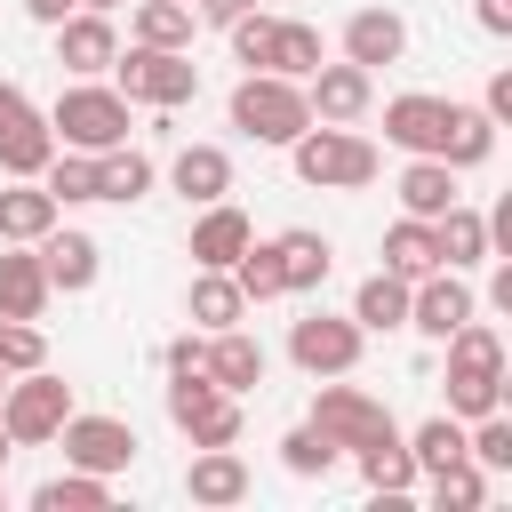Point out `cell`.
I'll return each instance as SVG.
<instances>
[{
	"mask_svg": "<svg viewBox=\"0 0 512 512\" xmlns=\"http://www.w3.org/2000/svg\"><path fill=\"white\" fill-rule=\"evenodd\" d=\"M40 240H48V248H40L48 288H88V280H96V256H104V248H96L88 232H40Z\"/></svg>",
	"mask_w": 512,
	"mask_h": 512,
	"instance_id": "cell-17",
	"label": "cell"
},
{
	"mask_svg": "<svg viewBox=\"0 0 512 512\" xmlns=\"http://www.w3.org/2000/svg\"><path fill=\"white\" fill-rule=\"evenodd\" d=\"M464 456H480L488 472H512V424H504V416L488 408V416H480V432L464 440Z\"/></svg>",
	"mask_w": 512,
	"mask_h": 512,
	"instance_id": "cell-39",
	"label": "cell"
},
{
	"mask_svg": "<svg viewBox=\"0 0 512 512\" xmlns=\"http://www.w3.org/2000/svg\"><path fill=\"white\" fill-rule=\"evenodd\" d=\"M440 344H448V408H456V416H488V408H496V384H504V344H496V328L464 320V328L440 336Z\"/></svg>",
	"mask_w": 512,
	"mask_h": 512,
	"instance_id": "cell-1",
	"label": "cell"
},
{
	"mask_svg": "<svg viewBox=\"0 0 512 512\" xmlns=\"http://www.w3.org/2000/svg\"><path fill=\"white\" fill-rule=\"evenodd\" d=\"M32 504H40V512H104L112 496H104V480L64 472V480H40V488H32Z\"/></svg>",
	"mask_w": 512,
	"mask_h": 512,
	"instance_id": "cell-34",
	"label": "cell"
},
{
	"mask_svg": "<svg viewBox=\"0 0 512 512\" xmlns=\"http://www.w3.org/2000/svg\"><path fill=\"white\" fill-rule=\"evenodd\" d=\"M136 40L144 48H184L192 40V0H144L136 8Z\"/></svg>",
	"mask_w": 512,
	"mask_h": 512,
	"instance_id": "cell-32",
	"label": "cell"
},
{
	"mask_svg": "<svg viewBox=\"0 0 512 512\" xmlns=\"http://www.w3.org/2000/svg\"><path fill=\"white\" fill-rule=\"evenodd\" d=\"M232 280H240V296H280V256L248 240V248L232 256Z\"/></svg>",
	"mask_w": 512,
	"mask_h": 512,
	"instance_id": "cell-37",
	"label": "cell"
},
{
	"mask_svg": "<svg viewBox=\"0 0 512 512\" xmlns=\"http://www.w3.org/2000/svg\"><path fill=\"white\" fill-rule=\"evenodd\" d=\"M168 368H176V376H208V344H200V336H176V344H168Z\"/></svg>",
	"mask_w": 512,
	"mask_h": 512,
	"instance_id": "cell-43",
	"label": "cell"
},
{
	"mask_svg": "<svg viewBox=\"0 0 512 512\" xmlns=\"http://www.w3.org/2000/svg\"><path fill=\"white\" fill-rule=\"evenodd\" d=\"M8 448H16V440H8V424H0V464H8Z\"/></svg>",
	"mask_w": 512,
	"mask_h": 512,
	"instance_id": "cell-48",
	"label": "cell"
},
{
	"mask_svg": "<svg viewBox=\"0 0 512 512\" xmlns=\"http://www.w3.org/2000/svg\"><path fill=\"white\" fill-rule=\"evenodd\" d=\"M240 304H248L240 280H224V272H200V280H192V320H200V328H232Z\"/></svg>",
	"mask_w": 512,
	"mask_h": 512,
	"instance_id": "cell-33",
	"label": "cell"
},
{
	"mask_svg": "<svg viewBox=\"0 0 512 512\" xmlns=\"http://www.w3.org/2000/svg\"><path fill=\"white\" fill-rule=\"evenodd\" d=\"M480 496H488V480L472 472V456H456V464L432 472V504L440 512H480Z\"/></svg>",
	"mask_w": 512,
	"mask_h": 512,
	"instance_id": "cell-35",
	"label": "cell"
},
{
	"mask_svg": "<svg viewBox=\"0 0 512 512\" xmlns=\"http://www.w3.org/2000/svg\"><path fill=\"white\" fill-rule=\"evenodd\" d=\"M72 416V392L56 384V376H32V384H16L8 392V440H56V424Z\"/></svg>",
	"mask_w": 512,
	"mask_h": 512,
	"instance_id": "cell-10",
	"label": "cell"
},
{
	"mask_svg": "<svg viewBox=\"0 0 512 512\" xmlns=\"http://www.w3.org/2000/svg\"><path fill=\"white\" fill-rule=\"evenodd\" d=\"M384 272H400V280L440 272V240H432V224H424V216H408V224H392V232H384Z\"/></svg>",
	"mask_w": 512,
	"mask_h": 512,
	"instance_id": "cell-19",
	"label": "cell"
},
{
	"mask_svg": "<svg viewBox=\"0 0 512 512\" xmlns=\"http://www.w3.org/2000/svg\"><path fill=\"white\" fill-rule=\"evenodd\" d=\"M0 392H8V384H0Z\"/></svg>",
	"mask_w": 512,
	"mask_h": 512,
	"instance_id": "cell-50",
	"label": "cell"
},
{
	"mask_svg": "<svg viewBox=\"0 0 512 512\" xmlns=\"http://www.w3.org/2000/svg\"><path fill=\"white\" fill-rule=\"evenodd\" d=\"M288 352H296L304 376H344V368L360 360V320H328V312H312V320H296Z\"/></svg>",
	"mask_w": 512,
	"mask_h": 512,
	"instance_id": "cell-7",
	"label": "cell"
},
{
	"mask_svg": "<svg viewBox=\"0 0 512 512\" xmlns=\"http://www.w3.org/2000/svg\"><path fill=\"white\" fill-rule=\"evenodd\" d=\"M408 456H416L424 472H440V464H456V456H464V432H456V416H432V424L416 432V448H408Z\"/></svg>",
	"mask_w": 512,
	"mask_h": 512,
	"instance_id": "cell-38",
	"label": "cell"
},
{
	"mask_svg": "<svg viewBox=\"0 0 512 512\" xmlns=\"http://www.w3.org/2000/svg\"><path fill=\"white\" fill-rule=\"evenodd\" d=\"M80 8H112V0H80Z\"/></svg>",
	"mask_w": 512,
	"mask_h": 512,
	"instance_id": "cell-49",
	"label": "cell"
},
{
	"mask_svg": "<svg viewBox=\"0 0 512 512\" xmlns=\"http://www.w3.org/2000/svg\"><path fill=\"white\" fill-rule=\"evenodd\" d=\"M40 304H48L40 256H0V320H40Z\"/></svg>",
	"mask_w": 512,
	"mask_h": 512,
	"instance_id": "cell-20",
	"label": "cell"
},
{
	"mask_svg": "<svg viewBox=\"0 0 512 512\" xmlns=\"http://www.w3.org/2000/svg\"><path fill=\"white\" fill-rule=\"evenodd\" d=\"M40 176H48V200H56V208H64V200H96V152H64V160H48Z\"/></svg>",
	"mask_w": 512,
	"mask_h": 512,
	"instance_id": "cell-36",
	"label": "cell"
},
{
	"mask_svg": "<svg viewBox=\"0 0 512 512\" xmlns=\"http://www.w3.org/2000/svg\"><path fill=\"white\" fill-rule=\"evenodd\" d=\"M272 256H280V288H320L328 280V240L320 232H280Z\"/></svg>",
	"mask_w": 512,
	"mask_h": 512,
	"instance_id": "cell-24",
	"label": "cell"
},
{
	"mask_svg": "<svg viewBox=\"0 0 512 512\" xmlns=\"http://www.w3.org/2000/svg\"><path fill=\"white\" fill-rule=\"evenodd\" d=\"M56 432H64V456H72L80 472H120V464L136 456V432H128L120 416H64Z\"/></svg>",
	"mask_w": 512,
	"mask_h": 512,
	"instance_id": "cell-9",
	"label": "cell"
},
{
	"mask_svg": "<svg viewBox=\"0 0 512 512\" xmlns=\"http://www.w3.org/2000/svg\"><path fill=\"white\" fill-rule=\"evenodd\" d=\"M40 328L32 320H0V368H40Z\"/></svg>",
	"mask_w": 512,
	"mask_h": 512,
	"instance_id": "cell-42",
	"label": "cell"
},
{
	"mask_svg": "<svg viewBox=\"0 0 512 512\" xmlns=\"http://www.w3.org/2000/svg\"><path fill=\"white\" fill-rule=\"evenodd\" d=\"M448 112H456V104H440V96H392V104H384V136L408 144V152H424V160H440Z\"/></svg>",
	"mask_w": 512,
	"mask_h": 512,
	"instance_id": "cell-11",
	"label": "cell"
},
{
	"mask_svg": "<svg viewBox=\"0 0 512 512\" xmlns=\"http://www.w3.org/2000/svg\"><path fill=\"white\" fill-rule=\"evenodd\" d=\"M136 192H152V160L104 144V152H96V200H136Z\"/></svg>",
	"mask_w": 512,
	"mask_h": 512,
	"instance_id": "cell-27",
	"label": "cell"
},
{
	"mask_svg": "<svg viewBox=\"0 0 512 512\" xmlns=\"http://www.w3.org/2000/svg\"><path fill=\"white\" fill-rule=\"evenodd\" d=\"M168 416L192 432V448H232V440H240V408H232V392L208 384V376H176V384H168Z\"/></svg>",
	"mask_w": 512,
	"mask_h": 512,
	"instance_id": "cell-6",
	"label": "cell"
},
{
	"mask_svg": "<svg viewBox=\"0 0 512 512\" xmlns=\"http://www.w3.org/2000/svg\"><path fill=\"white\" fill-rule=\"evenodd\" d=\"M24 8H32V16H40V24H64V16H72V8H80V0H24Z\"/></svg>",
	"mask_w": 512,
	"mask_h": 512,
	"instance_id": "cell-46",
	"label": "cell"
},
{
	"mask_svg": "<svg viewBox=\"0 0 512 512\" xmlns=\"http://www.w3.org/2000/svg\"><path fill=\"white\" fill-rule=\"evenodd\" d=\"M232 128H248L256 144H296L304 128H312V104H304V88L296 80H280V72H248L240 88H232Z\"/></svg>",
	"mask_w": 512,
	"mask_h": 512,
	"instance_id": "cell-2",
	"label": "cell"
},
{
	"mask_svg": "<svg viewBox=\"0 0 512 512\" xmlns=\"http://www.w3.org/2000/svg\"><path fill=\"white\" fill-rule=\"evenodd\" d=\"M120 64V96H136V104H184V96H200V64L192 56H176V48H128V56H112Z\"/></svg>",
	"mask_w": 512,
	"mask_h": 512,
	"instance_id": "cell-4",
	"label": "cell"
},
{
	"mask_svg": "<svg viewBox=\"0 0 512 512\" xmlns=\"http://www.w3.org/2000/svg\"><path fill=\"white\" fill-rule=\"evenodd\" d=\"M280 456H288V472H328V464H336V440H320V432L304 424V432L280 440Z\"/></svg>",
	"mask_w": 512,
	"mask_h": 512,
	"instance_id": "cell-41",
	"label": "cell"
},
{
	"mask_svg": "<svg viewBox=\"0 0 512 512\" xmlns=\"http://www.w3.org/2000/svg\"><path fill=\"white\" fill-rule=\"evenodd\" d=\"M432 240H440L448 264H480V256H488V216H472V208L448 200V208L432 216Z\"/></svg>",
	"mask_w": 512,
	"mask_h": 512,
	"instance_id": "cell-23",
	"label": "cell"
},
{
	"mask_svg": "<svg viewBox=\"0 0 512 512\" xmlns=\"http://www.w3.org/2000/svg\"><path fill=\"white\" fill-rule=\"evenodd\" d=\"M488 152H496V120L472 112V104H456V112H448V144H440V160H448V168H480Z\"/></svg>",
	"mask_w": 512,
	"mask_h": 512,
	"instance_id": "cell-22",
	"label": "cell"
},
{
	"mask_svg": "<svg viewBox=\"0 0 512 512\" xmlns=\"http://www.w3.org/2000/svg\"><path fill=\"white\" fill-rule=\"evenodd\" d=\"M408 320H416L424 336H456V328L472 320V288H464V280H440V272H424V288L408 296Z\"/></svg>",
	"mask_w": 512,
	"mask_h": 512,
	"instance_id": "cell-13",
	"label": "cell"
},
{
	"mask_svg": "<svg viewBox=\"0 0 512 512\" xmlns=\"http://www.w3.org/2000/svg\"><path fill=\"white\" fill-rule=\"evenodd\" d=\"M296 176H304V184H320V192H360V184L376 176V144H368V136H352L344 120L304 128V136H296Z\"/></svg>",
	"mask_w": 512,
	"mask_h": 512,
	"instance_id": "cell-3",
	"label": "cell"
},
{
	"mask_svg": "<svg viewBox=\"0 0 512 512\" xmlns=\"http://www.w3.org/2000/svg\"><path fill=\"white\" fill-rule=\"evenodd\" d=\"M176 192H184V200H224V192H232V160H224L216 144H184V152H176Z\"/></svg>",
	"mask_w": 512,
	"mask_h": 512,
	"instance_id": "cell-21",
	"label": "cell"
},
{
	"mask_svg": "<svg viewBox=\"0 0 512 512\" xmlns=\"http://www.w3.org/2000/svg\"><path fill=\"white\" fill-rule=\"evenodd\" d=\"M304 104H312L320 120H360V112H368V72H360V64H320Z\"/></svg>",
	"mask_w": 512,
	"mask_h": 512,
	"instance_id": "cell-15",
	"label": "cell"
},
{
	"mask_svg": "<svg viewBox=\"0 0 512 512\" xmlns=\"http://www.w3.org/2000/svg\"><path fill=\"white\" fill-rule=\"evenodd\" d=\"M48 224H56L48 184H16V192H0V240H40Z\"/></svg>",
	"mask_w": 512,
	"mask_h": 512,
	"instance_id": "cell-26",
	"label": "cell"
},
{
	"mask_svg": "<svg viewBox=\"0 0 512 512\" xmlns=\"http://www.w3.org/2000/svg\"><path fill=\"white\" fill-rule=\"evenodd\" d=\"M248 248V216L240 208H224V200H208V216L192 224V256L208 264V272H232V256Z\"/></svg>",
	"mask_w": 512,
	"mask_h": 512,
	"instance_id": "cell-16",
	"label": "cell"
},
{
	"mask_svg": "<svg viewBox=\"0 0 512 512\" xmlns=\"http://www.w3.org/2000/svg\"><path fill=\"white\" fill-rule=\"evenodd\" d=\"M48 128L64 144H80V152H104V144L128 136V96L120 88H64L56 112H48Z\"/></svg>",
	"mask_w": 512,
	"mask_h": 512,
	"instance_id": "cell-5",
	"label": "cell"
},
{
	"mask_svg": "<svg viewBox=\"0 0 512 512\" xmlns=\"http://www.w3.org/2000/svg\"><path fill=\"white\" fill-rule=\"evenodd\" d=\"M480 112H488V120H512V72L488 80V104H480Z\"/></svg>",
	"mask_w": 512,
	"mask_h": 512,
	"instance_id": "cell-44",
	"label": "cell"
},
{
	"mask_svg": "<svg viewBox=\"0 0 512 512\" xmlns=\"http://www.w3.org/2000/svg\"><path fill=\"white\" fill-rule=\"evenodd\" d=\"M240 8H248V0H200V16H208V24H232Z\"/></svg>",
	"mask_w": 512,
	"mask_h": 512,
	"instance_id": "cell-47",
	"label": "cell"
},
{
	"mask_svg": "<svg viewBox=\"0 0 512 512\" xmlns=\"http://www.w3.org/2000/svg\"><path fill=\"white\" fill-rule=\"evenodd\" d=\"M400 200H408V216H424V224H432V216L456 200V176H448V160H424V152H416V168L400 176Z\"/></svg>",
	"mask_w": 512,
	"mask_h": 512,
	"instance_id": "cell-28",
	"label": "cell"
},
{
	"mask_svg": "<svg viewBox=\"0 0 512 512\" xmlns=\"http://www.w3.org/2000/svg\"><path fill=\"white\" fill-rule=\"evenodd\" d=\"M208 384H224V392L264 384V344H248L240 328H216V344H208Z\"/></svg>",
	"mask_w": 512,
	"mask_h": 512,
	"instance_id": "cell-18",
	"label": "cell"
},
{
	"mask_svg": "<svg viewBox=\"0 0 512 512\" xmlns=\"http://www.w3.org/2000/svg\"><path fill=\"white\" fill-rule=\"evenodd\" d=\"M232 56H240V64H272V16H248V8H240V16H232Z\"/></svg>",
	"mask_w": 512,
	"mask_h": 512,
	"instance_id": "cell-40",
	"label": "cell"
},
{
	"mask_svg": "<svg viewBox=\"0 0 512 512\" xmlns=\"http://www.w3.org/2000/svg\"><path fill=\"white\" fill-rule=\"evenodd\" d=\"M312 432H320V440H336V448H368V440H384V432H392V416H384L376 400H360V392L328 384V392L312 400Z\"/></svg>",
	"mask_w": 512,
	"mask_h": 512,
	"instance_id": "cell-8",
	"label": "cell"
},
{
	"mask_svg": "<svg viewBox=\"0 0 512 512\" xmlns=\"http://www.w3.org/2000/svg\"><path fill=\"white\" fill-rule=\"evenodd\" d=\"M352 320H360V328H400V320H408V280H400V272H376V280H360V296H352Z\"/></svg>",
	"mask_w": 512,
	"mask_h": 512,
	"instance_id": "cell-29",
	"label": "cell"
},
{
	"mask_svg": "<svg viewBox=\"0 0 512 512\" xmlns=\"http://www.w3.org/2000/svg\"><path fill=\"white\" fill-rule=\"evenodd\" d=\"M240 496H248V464L232 448H208L192 464V504H240Z\"/></svg>",
	"mask_w": 512,
	"mask_h": 512,
	"instance_id": "cell-25",
	"label": "cell"
},
{
	"mask_svg": "<svg viewBox=\"0 0 512 512\" xmlns=\"http://www.w3.org/2000/svg\"><path fill=\"white\" fill-rule=\"evenodd\" d=\"M120 48H112V24H104V8L96 16H64L56 24V64H72V72H104Z\"/></svg>",
	"mask_w": 512,
	"mask_h": 512,
	"instance_id": "cell-14",
	"label": "cell"
},
{
	"mask_svg": "<svg viewBox=\"0 0 512 512\" xmlns=\"http://www.w3.org/2000/svg\"><path fill=\"white\" fill-rule=\"evenodd\" d=\"M272 72L280 80H312L320 72V32L312 24H272Z\"/></svg>",
	"mask_w": 512,
	"mask_h": 512,
	"instance_id": "cell-31",
	"label": "cell"
},
{
	"mask_svg": "<svg viewBox=\"0 0 512 512\" xmlns=\"http://www.w3.org/2000/svg\"><path fill=\"white\" fill-rule=\"evenodd\" d=\"M480 24L504 40V32H512V0H480Z\"/></svg>",
	"mask_w": 512,
	"mask_h": 512,
	"instance_id": "cell-45",
	"label": "cell"
},
{
	"mask_svg": "<svg viewBox=\"0 0 512 512\" xmlns=\"http://www.w3.org/2000/svg\"><path fill=\"white\" fill-rule=\"evenodd\" d=\"M408 48V24L392 16V8H360L352 24H344V56L360 64V72H376V64H392Z\"/></svg>",
	"mask_w": 512,
	"mask_h": 512,
	"instance_id": "cell-12",
	"label": "cell"
},
{
	"mask_svg": "<svg viewBox=\"0 0 512 512\" xmlns=\"http://www.w3.org/2000/svg\"><path fill=\"white\" fill-rule=\"evenodd\" d=\"M360 472H368V488H384V496H408V480H416V456L400 448V432H384V440H368V448H360Z\"/></svg>",
	"mask_w": 512,
	"mask_h": 512,
	"instance_id": "cell-30",
	"label": "cell"
}]
</instances>
